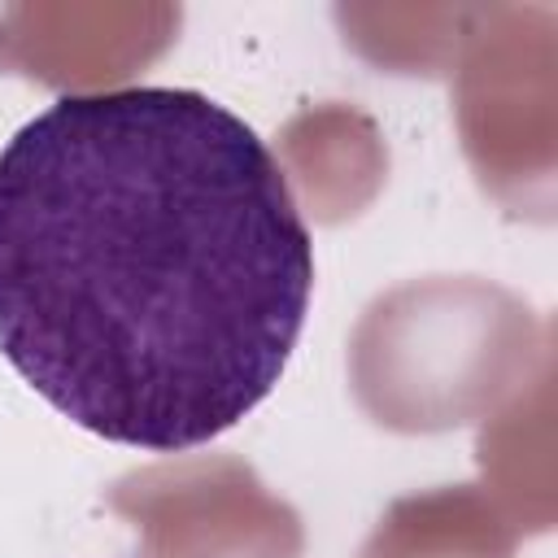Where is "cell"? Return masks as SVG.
<instances>
[{
  "label": "cell",
  "instance_id": "cell-1",
  "mask_svg": "<svg viewBox=\"0 0 558 558\" xmlns=\"http://www.w3.org/2000/svg\"><path fill=\"white\" fill-rule=\"evenodd\" d=\"M310 292L283 166L205 92L61 96L0 148V353L92 436H222L279 384Z\"/></svg>",
  "mask_w": 558,
  "mask_h": 558
}]
</instances>
